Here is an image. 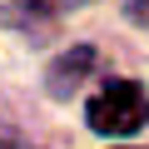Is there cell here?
Returning <instances> with one entry per match:
<instances>
[{
    "instance_id": "obj_3",
    "label": "cell",
    "mask_w": 149,
    "mask_h": 149,
    "mask_svg": "<svg viewBox=\"0 0 149 149\" xmlns=\"http://www.w3.org/2000/svg\"><path fill=\"white\" fill-rule=\"evenodd\" d=\"M80 5H90V0H25V10L30 15H65V10H80Z\"/></svg>"
},
{
    "instance_id": "obj_1",
    "label": "cell",
    "mask_w": 149,
    "mask_h": 149,
    "mask_svg": "<svg viewBox=\"0 0 149 149\" xmlns=\"http://www.w3.org/2000/svg\"><path fill=\"white\" fill-rule=\"evenodd\" d=\"M85 114L95 134H134L149 124V90L139 80H104L90 95Z\"/></svg>"
},
{
    "instance_id": "obj_2",
    "label": "cell",
    "mask_w": 149,
    "mask_h": 149,
    "mask_svg": "<svg viewBox=\"0 0 149 149\" xmlns=\"http://www.w3.org/2000/svg\"><path fill=\"white\" fill-rule=\"evenodd\" d=\"M100 70V50L95 45H74L70 55H60L55 65H50V80H45V90L55 95V100H70L74 90H80L90 74Z\"/></svg>"
},
{
    "instance_id": "obj_4",
    "label": "cell",
    "mask_w": 149,
    "mask_h": 149,
    "mask_svg": "<svg viewBox=\"0 0 149 149\" xmlns=\"http://www.w3.org/2000/svg\"><path fill=\"white\" fill-rule=\"evenodd\" d=\"M0 149H30V144H25V134H20V129H10L5 119H0Z\"/></svg>"
},
{
    "instance_id": "obj_5",
    "label": "cell",
    "mask_w": 149,
    "mask_h": 149,
    "mask_svg": "<svg viewBox=\"0 0 149 149\" xmlns=\"http://www.w3.org/2000/svg\"><path fill=\"white\" fill-rule=\"evenodd\" d=\"M124 15H129L134 25H144V30H149V0H124Z\"/></svg>"
}]
</instances>
